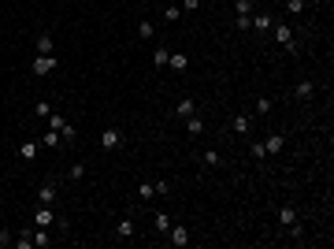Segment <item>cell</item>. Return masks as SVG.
I'll return each instance as SVG.
<instances>
[{
    "mask_svg": "<svg viewBox=\"0 0 334 249\" xmlns=\"http://www.w3.org/2000/svg\"><path fill=\"white\" fill-rule=\"evenodd\" d=\"M49 130H60L63 141H74V138H78V127H74V123H67L60 112H52V116H49Z\"/></svg>",
    "mask_w": 334,
    "mask_h": 249,
    "instance_id": "1",
    "label": "cell"
},
{
    "mask_svg": "<svg viewBox=\"0 0 334 249\" xmlns=\"http://www.w3.org/2000/svg\"><path fill=\"white\" fill-rule=\"evenodd\" d=\"M56 67H60L56 56H34V60H30V74H34V78H45V74H52Z\"/></svg>",
    "mask_w": 334,
    "mask_h": 249,
    "instance_id": "2",
    "label": "cell"
},
{
    "mask_svg": "<svg viewBox=\"0 0 334 249\" xmlns=\"http://www.w3.org/2000/svg\"><path fill=\"white\" fill-rule=\"evenodd\" d=\"M56 197H60V179H45L37 186V205H56Z\"/></svg>",
    "mask_w": 334,
    "mask_h": 249,
    "instance_id": "3",
    "label": "cell"
},
{
    "mask_svg": "<svg viewBox=\"0 0 334 249\" xmlns=\"http://www.w3.org/2000/svg\"><path fill=\"white\" fill-rule=\"evenodd\" d=\"M119 145H123V130H119V127H104V134H100V149L112 152V149H119Z\"/></svg>",
    "mask_w": 334,
    "mask_h": 249,
    "instance_id": "4",
    "label": "cell"
},
{
    "mask_svg": "<svg viewBox=\"0 0 334 249\" xmlns=\"http://www.w3.org/2000/svg\"><path fill=\"white\" fill-rule=\"evenodd\" d=\"M293 97H297V101H312V97H316V82H312V78H301L297 86H293Z\"/></svg>",
    "mask_w": 334,
    "mask_h": 249,
    "instance_id": "5",
    "label": "cell"
},
{
    "mask_svg": "<svg viewBox=\"0 0 334 249\" xmlns=\"http://www.w3.org/2000/svg\"><path fill=\"white\" fill-rule=\"evenodd\" d=\"M52 49H56L52 30H41V34H37V56H52Z\"/></svg>",
    "mask_w": 334,
    "mask_h": 249,
    "instance_id": "6",
    "label": "cell"
},
{
    "mask_svg": "<svg viewBox=\"0 0 334 249\" xmlns=\"http://www.w3.org/2000/svg\"><path fill=\"white\" fill-rule=\"evenodd\" d=\"M167 242H171V245H178V249H182V245H189V231H186V227H182V223H178V227H175V223H171V231H167Z\"/></svg>",
    "mask_w": 334,
    "mask_h": 249,
    "instance_id": "7",
    "label": "cell"
},
{
    "mask_svg": "<svg viewBox=\"0 0 334 249\" xmlns=\"http://www.w3.org/2000/svg\"><path fill=\"white\" fill-rule=\"evenodd\" d=\"M271 26H275V15H271V12H253V30L267 34Z\"/></svg>",
    "mask_w": 334,
    "mask_h": 249,
    "instance_id": "8",
    "label": "cell"
},
{
    "mask_svg": "<svg viewBox=\"0 0 334 249\" xmlns=\"http://www.w3.org/2000/svg\"><path fill=\"white\" fill-rule=\"evenodd\" d=\"M271 34H275V41H279V45H286V41H293V26H290V23H279V19H275Z\"/></svg>",
    "mask_w": 334,
    "mask_h": 249,
    "instance_id": "9",
    "label": "cell"
},
{
    "mask_svg": "<svg viewBox=\"0 0 334 249\" xmlns=\"http://www.w3.org/2000/svg\"><path fill=\"white\" fill-rule=\"evenodd\" d=\"M260 145H264L267 156H275V152H282V145H286V134H271V138H264Z\"/></svg>",
    "mask_w": 334,
    "mask_h": 249,
    "instance_id": "10",
    "label": "cell"
},
{
    "mask_svg": "<svg viewBox=\"0 0 334 249\" xmlns=\"http://www.w3.org/2000/svg\"><path fill=\"white\" fill-rule=\"evenodd\" d=\"M175 116H178V119H189V116H197V101H193V97H182V101L175 104Z\"/></svg>",
    "mask_w": 334,
    "mask_h": 249,
    "instance_id": "11",
    "label": "cell"
},
{
    "mask_svg": "<svg viewBox=\"0 0 334 249\" xmlns=\"http://www.w3.org/2000/svg\"><path fill=\"white\" fill-rule=\"evenodd\" d=\"M249 127H253V116H249V112H238V116L231 119V130H234V134H249Z\"/></svg>",
    "mask_w": 334,
    "mask_h": 249,
    "instance_id": "12",
    "label": "cell"
},
{
    "mask_svg": "<svg viewBox=\"0 0 334 249\" xmlns=\"http://www.w3.org/2000/svg\"><path fill=\"white\" fill-rule=\"evenodd\" d=\"M116 238H119V242H130V238H134V219L130 216H123L116 223Z\"/></svg>",
    "mask_w": 334,
    "mask_h": 249,
    "instance_id": "13",
    "label": "cell"
},
{
    "mask_svg": "<svg viewBox=\"0 0 334 249\" xmlns=\"http://www.w3.org/2000/svg\"><path fill=\"white\" fill-rule=\"evenodd\" d=\"M30 238H34V245H37V249H49V245H52L49 227H34V231H30Z\"/></svg>",
    "mask_w": 334,
    "mask_h": 249,
    "instance_id": "14",
    "label": "cell"
},
{
    "mask_svg": "<svg viewBox=\"0 0 334 249\" xmlns=\"http://www.w3.org/2000/svg\"><path fill=\"white\" fill-rule=\"evenodd\" d=\"M279 223L290 231V227L297 223V208H293V205H282V208H279Z\"/></svg>",
    "mask_w": 334,
    "mask_h": 249,
    "instance_id": "15",
    "label": "cell"
},
{
    "mask_svg": "<svg viewBox=\"0 0 334 249\" xmlns=\"http://www.w3.org/2000/svg\"><path fill=\"white\" fill-rule=\"evenodd\" d=\"M167 67H171V71H175V74H182L186 67H189V56H186V52H171V60H167Z\"/></svg>",
    "mask_w": 334,
    "mask_h": 249,
    "instance_id": "16",
    "label": "cell"
},
{
    "mask_svg": "<svg viewBox=\"0 0 334 249\" xmlns=\"http://www.w3.org/2000/svg\"><path fill=\"white\" fill-rule=\"evenodd\" d=\"M167 60H171V52L164 45H156V49H152V67H167Z\"/></svg>",
    "mask_w": 334,
    "mask_h": 249,
    "instance_id": "17",
    "label": "cell"
},
{
    "mask_svg": "<svg viewBox=\"0 0 334 249\" xmlns=\"http://www.w3.org/2000/svg\"><path fill=\"white\" fill-rule=\"evenodd\" d=\"M200 130H204V119H197V116H189L186 119V134H189V138H197V134Z\"/></svg>",
    "mask_w": 334,
    "mask_h": 249,
    "instance_id": "18",
    "label": "cell"
},
{
    "mask_svg": "<svg viewBox=\"0 0 334 249\" xmlns=\"http://www.w3.org/2000/svg\"><path fill=\"white\" fill-rule=\"evenodd\" d=\"M152 34H156V26H152L149 19H141V23H138V37H141V41H149Z\"/></svg>",
    "mask_w": 334,
    "mask_h": 249,
    "instance_id": "19",
    "label": "cell"
},
{
    "mask_svg": "<svg viewBox=\"0 0 334 249\" xmlns=\"http://www.w3.org/2000/svg\"><path fill=\"white\" fill-rule=\"evenodd\" d=\"M19 156H23V160H34V156H37V141H23V145H19Z\"/></svg>",
    "mask_w": 334,
    "mask_h": 249,
    "instance_id": "20",
    "label": "cell"
},
{
    "mask_svg": "<svg viewBox=\"0 0 334 249\" xmlns=\"http://www.w3.org/2000/svg\"><path fill=\"white\" fill-rule=\"evenodd\" d=\"M12 245H15V249H30V245H34V238H30V227H26L23 234H15V242H12Z\"/></svg>",
    "mask_w": 334,
    "mask_h": 249,
    "instance_id": "21",
    "label": "cell"
},
{
    "mask_svg": "<svg viewBox=\"0 0 334 249\" xmlns=\"http://www.w3.org/2000/svg\"><path fill=\"white\" fill-rule=\"evenodd\" d=\"M152 227H156V234H167V231H171V216H167V212H160Z\"/></svg>",
    "mask_w": 334,
    "mask_h": 249,
    "instance_id": "22",
    "label": "cell"
},
{
    "mask_svg": "<svg viewBox=\"0 0 334 249\" xmlns=\"http://www.w3.org/2000/svg\"><path fill=\"white\" fill-rule=\"evenodd\" d=\"M138 197L141 201H152V197H156V183H141L138 186Z\"/></svg>",
    "mask_w": 334,
    "mask_h": 249,
    "instance_id": "23",
    "label": "cell"
},
{
    "mask_svg": "<svg viewBox=\"0 0 334 249\" xmlns=\"http://www.w3.org/2000/svg\"><path fill=\"white\" fill-rule=\"evenodd\" d=\"M34 116H37V119H49V116H52V104H49V101H37V104H34Z\"/></svg>",
    "mask_w": 334,
    "mask_h": 249,
    "instance_id": "24",
    "label": "cell"
},
{
    "mask_svg": "<svg viewBox=\"0 0 334 249\" xmlns=\"http://www.w3.org/2000/svg\"><path fill=\"white\" fill-rule=\"evenodd\" d=\"M200 164H204V168H219V164H223V156H219V152H212V149H208L204 156H200Z\"/></svg>",
    "mask_w": 334,
    "mask_h": 249,
    "instance_id": "25",
    "label": "cell"
},
{
    "mask_svg": "<svg viewBox=\"0 0 334 249\" xmlns=\"http://www.w3.org/2000/svg\"><path fill=\"white\" fill-rule=\"evenodd\" d=\"M234 8H238V15H253L256 12V0H234Z\"/></svg>",
    "mask_w": 334,
    "mask_h": 249,
    "instance_id": "26",
    "label": "cell"
},
{
    "mask_svg": "<svg viewBox=\"0 0 334 249\" xmlns=\"http://www.w3.org/2000/svg\"><path fill=\"white\" fill-rule=\"evenodd\" d=\"M271 108H275V101H271V97H256V116H267Z\"/></svg>",
    "mask_w": 334,
    "mask_h": 249,
    "instance_id": "27",
    "label": "cell"
},
{
    "mask_svg": "<svg viewBox=\"0 0 334 249\" xmlns=\"http://www.w3.org/2000/svg\"><path fill=\"white\" fill-rule=\"evenodd\" d=\"M60 130H49V134H45V138H41V145H49V149H56V145H60Z\"/></svg>",
    "mask_w": 334,
    "mask_h": 249,
    "instance_id": "28",
    "label": "cell"
},
{
    "mask_svg": "<svg viewBox=\"0 0 334 249\" xmlns=\"http://www.w3.org/2000/svg\"><path fill=\"white\" fill-rule=\"evenodd\" d=\"M304 8H308V4H304V0H286V12H290V15H301Z\"/></svg>",
    "mask_w": 334,
    "mask_h": 249,
    "instance_id": "29",
    "label": "cell"
},
{
    "mask_svg": "<svg viewBox=\"0 0 334 249\" xmlns=\"http://www.w3.org/2000/svg\"><path fill=\"white\" fill-rule=\"evenodd\" d=\"M12 242H15V234H12V231H8V227H4V223H0V249H8V245H12Z\"/></svg>",
    "mask_w": 334,
    "mask_h": 249,
    "instance_id": "30",
    "label": "cell"
},
{
    "mask_svg": "<svg viewBox=\"0 0 334 249\" xmlns=\"http://www.w3.org/2000/svg\"><path fill=\"white\" fill-rule=\"evenodd\" d=\"M178 15H182V8H178V4H167V8H164V19H167V23H175Z\"/></svg>",
    "mask_w": 334,
    "mask_h": 249,
    "instance_id": "31",
    "label": "cell"
},
{
    "mask_svg": "<svg viewBox=\"0 0 334 249\" xmlns=\"http://www.w3.org/2000/svg\"><path fill=\"white\" fill-rule=\"evenodd\" d=\"M85 175V164H71L67 168V179H82Z\"/></svg>",
    "mask_w": 334,
    "mask_h": 249,
    "instance_id": "32",
    "label": "cell"
},
{
    "mask_svg": "<svg viewBox=\"0 0 334 249\" xmlns=\"http://www.w3.org/2000/svg\"><path fill=\"white\" fill-rule=\"evenodd\" d=\"M249 152H253V160H264V156H267V152H264V145H260V141H253V145H249Z\"/></svg>",
    "mask_w": 334,
    "mask_h": 249,
    "instance_id": "33",
    "label": "cell"
},
{
    "mask_svg": "<svg viewBox=\"0 0 334 249\" xmlns=\"http://www.w3.org/2000/svg\"><path fill=\"white\" fill-rule=\"evenodd\" d=\"M238 30H253V15H238Z\"/></svg>",
    "mask_w": 334,
    "mask_h": 249,
    "instance_id": "34",
    "label": "cell"
},
{
    "mask_svg": "<svg viewBox=\"0 0 334 249\" xmlns=\"http://www.w3.org/2000/svg\"><path fill=\"white\" fill-rule=\"evenodd\" d=\"M160 194H171V183H167V179H156V197Z\"/></svg>",
    "mask_w": 334,
    "mask_h": 249,
    "instance_id": "35",
    "label": "cell"
},
{
    "mask_svg": "<svg viewBox=\"0 0 334 249\" xmlns=\"http://www.w3.org/2000/svg\"><path fill=\"white\" fill-rule=\"evenodd\" d=\"M200 8V0H182V12H197Z\"/></svg>",
    "mask_w": 334,
    "mask_h": 249,
    "instance_id": "36",
    "label": "cell"
},
{
    "mask_svg": "<svg viewBox=\"0 0 334 249\" xmlns=\"http://www.w3.org/2000/svg\"><path fill=\"white\" fill-rule=\"evenodd\" d=\"M171 4H178V0H171Z\"/></svg>",
    "mask_w": 334,
    "mask_h": 249,
    "instance_id": "37",
    "label": "cell"
}]
</instances>
